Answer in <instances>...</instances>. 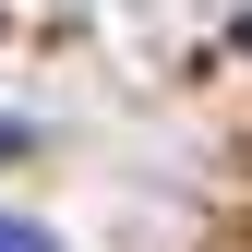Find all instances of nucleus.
<instances>
[{"mask_svg":"<svg viewBox=\"0 0 252 252\" xmlns=\"http://www.w3.org/2000/svg\"><path fill=\"white\" fill-rule=\"evenodd\" d=\"M0 252H60V240L36 228V216H0Z\"/></svg>","mask_w":252,"mask_h":252,"instance_id":"nucleus-1","label":"nucleus"}]
</instances>
